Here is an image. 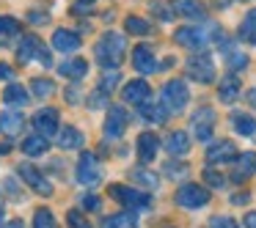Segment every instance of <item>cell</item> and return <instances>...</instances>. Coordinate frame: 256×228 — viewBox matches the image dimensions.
<instances>
[{"instance_id": "cell-23", "label": "cell", "mask_w": 256, "mask_h": 228, "mask_svg": "<svg viewBox=\"0 0 256 228\" xmlns=\"http://www.w3.org/2000/svg\"><path fill=\"white\" fill-rule=\"evenodd\" d=\"M256 173V151H245V154L237 157V171H234V179L242 182L245 176H254Z\"/></svg>"}, {"instance_id": "cell-52", "label": "cell", "mask_w": 256, "mask_h": 228, "mask_svg": "<svg viewBox=\"0 0 256 228\" xmlns=\"http://www.w3.org/2000/svg\"><path fill=\"white\" fill-rule=\"evenodd\" d=\"M0 226H3V206H0Z\"/></svg>"}, {"instance_id": "cell-18", "label": "cell", "mask_w": 256, "mask_h": 228, "mask_svg": "<svg viewBox=\"0 0 256 228\" xmlns=\"http://www.w3.org/2000/svg\"><path fill=\"white\" fill-rule=\"evenodd\" d=\"M28 88H25L22 83H8L6 85V91H3V102L6 105H12V107H25L28 105Z\"/></svg>"}, {"instance_id": "cell-16", "label": "cell", "mask_w": 256, "mask_h": 228, "mask_svg": "<svg viewBox=\"0 0 256 228\" xmlns=\"http://www.w3.org/2000/svg\"><path fill=\"white\" fill-rule=\"evenodd\" d=\"M52 47H56L58 52H78L80 50V36L74 33V30L61 28V30L52 33Z\"/></svg>"}, {"instance_id": "cell-15", "label": "cell", "mask_w": 256, "mask_h": 228, "mask_svg": "<svg viewBox=\"0 0 256 228\" xmlns=\"http://www.w3.org/2000/svg\"><path fill=\"white\" fill-rule=\"evenodd\" d=\"M42 41H39V36H34V33H28V36H22V41H20V47H17V58L22 63H30V61H39V55H42Z\"/></svg>"}, {"instance_id": "cell-21", "label": "cell", "mask_w": 256, "mask_h": 228, "mask_svg": "<svg viewBox=\"0 0 256 228\" xmlns=\"http://www.w3.org/2000/svg\"><path fill=\"white\" fill-rule=\"evenodd\" d=\"M58 72L69 80H83L86 74H88V63H86L83 58H69V61H64L61 66H58Z\"/></svg>"}, {"instance_id": "cell-28", "label": "cell", "mask_w": 256, "mask_h": 228, "mask_svg": "<svg viewBox=\"0 0 256 228\" xmlns=\"http://www.w3.org/2000/svg\"><path fill=\"white\" fill-rule=\"evenodd\" d=\"M102 228H135V215L132 212H122V215H110L102 220Z\"/></svg>"}, {"instance_id": "cell-11", "label": "cell", "mask_w": 256, "mask_h": 228, "mask_svg": "<svg viewBox=\"0 0 256 228\" xmlns=\"http://www.w3.org/2000/svg\"><path fill=\"white\" fill-rule=\"evenodd\" d=\"M122 96H124V102H127V105L140 107V105H146V102L152 99V88H149V83H146V80H132V83L124 85Z\"/></svg>"}, {"instance_id": "cell-14", "label": "cell", "mask_w": 256, "mask_h": 228, "mask_svg": "<svg viewBox=\"0 0 256 228\" xmlns=\"http://www.w3.org/2000/svg\"><path fill=\"white\" fill-rule=\"evenodd\" d=\"M132 66H135V72H138V74H154L157 72L154 52H152L146 44L135 47V50H132Z\"/></svg>"}, {"instance_id": "cell-30", "label": "cell", "mask_w": 256, "mask_h": 228, "mask_svg": "<svg viewBox=\"0 0 256 228\" xmlns=\"http://www.w3.org/2000/svg\"><path fill=\"white\" fill-rule=\"evenodd\" d=\"M223 58H226V66H228V69H242V66H248V55H245V52H240V50H234L232 44L223 47Z\"/></svg>"}, {"instance_id": "cell-39", "label": "cell", "mask_w": 256, "mask_h": 228, "mask_svg": "<svg viewBox=\"0 0 256 228\" xmlns=\"http://www.w3.org/2000/svg\"><path fill=\"white\" fill-rule=\"evenodd\" d=\"M204 182L210 184V187H223V184H226V176L218 173V171H212V168H206V171H204Z\"/></svg>"}, {"instance_id": "cell-9", "label": "cell", "mask_w": 256, "mask_h": 228, "mask_svg": "<svg viewBox=\"0 0 256 228\" xmlns=\"http://www.w3.org/2000/svg\"><path fill=\"white\" fill-rule=\"evenodd\" d=\"M212 129H215V110L212 107H201V110H196L193 116V132L196 138L204 143V140H212Z\"/></svg>"}, {"instance_id": "cell-50", "label": "cell", "mask_w": 256, "mask_h": 228, "mask_svg": "<svg viewBox=\"0 0 256 228\" xmlns=\"http://www.w3.org/2000/svg\"><path fill=\"white\" fill-rule=\"evenodd\" d=\"M6 228H25V226H22V220H12Z\"/></svg>"}, {"instance_id": "cell-49", "label": "cell", "mask_w": 256, "mask_h": 228, "mask_svg": "<svg viewBox=\"0 0 256 228\" xmlns=\"http://www.w3.org/2000/svg\"><path fill=\"white\" fill-rule=\"evenodd\" d=\"M245 99H248V102H250V105H254V107H256V88H250V91H248V96H245Z\"/></svg>"}, {"instance_id": "cell-5", "label": "cell", "mask_w": 256, "mask_h": 228, "mask_svg": "<svg viewBox=\"0 0 256 228\" xmlns=\"http://www.w3.org/2000/svg\"><path fill=\"white\" fill-rule=\"evenodd\" d=\"M176 204L182 206V209H201V206L210 204V193H206L201 184H182V187L176 190Z\"/></svg>"}, {"instance_id": "cell-29", "label": "cell", "mask_w": 256, "mask_h": 228, "mask_svg": "<svg viewBox=\"0 0 256 228\" xmlns=\"http://www.w3.org/2000/svg\"><path fill=\"white\" fill-rule=\"evenodd\" d=\"M232 124H234V129H237L240 135H245V138H250V135L256 132V121L248 116V113H234Z\"/></svg>"}, {"instance_id": "cell-43", "label": "cell", "mask_w": 256, "mask_h": 228, "mask_svg": "<svg viewBox=\"0 0 256 228\" xmlns=\"http://www.w3.org/2000/svg\"><path fill=\"white\" fill-rule=\"evenodd\" d=\"M166 173H168V176H174V179H176V176H184V173H188V165H174V162H168V165H166Z\"/></svg>"}, {"instance_id": "cell-13", "label": "cell", "mask_w": 256, "mask_h": 228, "mask_svg": "<svg viewBox=\"0 0 256 228\" xmlns=\"http://www.w3.org/2000/svg\"><path fill=\"white\" fill-rule=\"evenodd\" d=\"M237 160V149H234L232 140H218L206 149V162L212 165H220V162H234Z\"/></svg>"}, {"instance_id": "cell-27", "label": "cell", "mask_w": 256, "mask_h": 228, "mask_svg": "<svg viewBox=\"0 0 256 228\" xmlns=\"http://www.w3.org/2000/svg\"><path fill=\"white\" fill-rule=\"evenodd\" d=\"M240 39L248 41V44H256V8L245 14L242 25H240Z\"/></svg>"}, {"instance_id": "cell-12", "label": "cell", "mask_w": 256, "mask_h": 228, "mask_svg": "<svg viewBox=\"0 0 256 228\" xmlns=\"http://www.w3.org/2000/svg\"><path fill=\"white\" fill-rule=\"evenodd\" d=\"M20 176H22V182L30 184V190H34V193H39V195H52V184L47 182V179L42 176V173L36 171L30 162H22V165H20Z\"/></svg>"}, {"instance_id": "cell-20", "label": "cell", "mask_w": 256, "mask_h": 228, "mask_svg": "<svg viewBox=\"0 0 256 228\" xmlns=\"http://www.w3.org/2000/svg\"><path fill=\"white\" fill-rule=\"evenodd\" d=\"M138 110H140V116H144V121H152V124H162L168 118V107L162 105V99L160 102L149 99L146 105H140Z\"/></svg>"}, {"instance_id": "cell-10", "label": "cell", "mask_w": 256, "mask_h": 228, "mask_svg": "<svg viewBox=\"0 0 256 228\" xmlns=\"http://www.w3.org/2000/svg\"><path fill=\"white\" fill-rule=\"evenodd\" d=\"M34 129H36V135H42V138L50 140L52 135L58 132V110H52V107L39 110L34 116Z\"/></svg>"}, {"instance_id": "cell-45", "label": "cell", "mask_w": 256, "mask_h": 228, "mask_svg": "<svg viewBox=\"0 0 256 228\" xmlns=\"http://www.w3.org/2000/svg\"><path fill=\"white\" fill-rule=\"evenodd\" d=\"M14 77V69L8 63H0V80H12Z\"/></svg>"}, {"instance_id": "cell-25", "label": "cell", "mask_w": 256, "mask_h": 228, "mask_svg": "<svg viewBox=\"0 0 256 228\" xmlns=\"http://www.w3.org/2000/svg\"><path fill=\"white\" fill-rule=\"evenodd\" d=\"M22 116H17V113H0V132L3 135H8V138H14V135H20L22 132Z\"/></svg>"}, {"instance_id": "cell-19", "label": "cell", "mask_w": 256, "mask_h": 228, "mask_svg": "<svg viewBox=\"0 0 256 228\" xmlns=\"http://www.w3.org/2000/svg\"><path fill=\"white\" fill-rule=\"evenodd\" d=\"M218 96H220L223 105H232V102H237V96H240V77H237V74H226V77L220 80Z\"/></svg>"}, {"instance_id": "cell-17", "label": "cell", "mask_w": 256, "mask_h": 228, "mask_svg": "<svg viewBox=\"0 0 256 228\" xmlns=\"http://www.w3.org/2000/svg\"><path fill=\"white\" fill-rule=\"evenodd\" d=\"M157 151H160V138L157 135H152V132H144L138 138V160L144 162H152L157 157Z\"/></svg>"}, {"instance_id": "cell-53", "label": "cell", "mask_w": 256, "mask_h": 228, "mask_svg": "<svg viewBox=\"0 0 256 228\" xmlns=\"http://www.w3.org/2000/svg\"><path fill=\"white\" fill-rule=\"evenodd\" d=\"M218 3H220V6H228V0H218Z\"/></svg>"}, {"instance_id": "cell-33", "label": "cell", "mask_w": 256, "mask_h": 228, "mask_svg": "<svg viewBox=\"0 0 256 228\" xmlns=\"http://www.w3.org/2000/svg\"><path fill=\"white\" fill-rule=\"evenodd\" d=\"M30 91H34L36 96H42V99H44V96L56 94V83H52V80H44V77H36L34 83H30Z\"/></svg>"}, {"instance_id": "cell-31", "label": "cell", "mask_w": 256, "mask_h": 228, "mask_svg": "<svg viewBox=\"0 0 256 228\" xmlns=\"http://www.w3.org/2000/svg\"><path fill=\"white\" fill-rule=\"evenodd\" d=\"M132 182L144 184L146 190H157V187H160L157 173H149V171H144V168H135V171H132Z\"/></svg>"}, {"instance_id": "cell-41", "label": "cell", "mask_w": 256, "mask_h": 228, "mask_svg": "<svg viewBox=\"0 0 256 228\" xmlns=\"http://www.w3.org/2000/svg\"><path fill=\"white\" fill-rule=\"evenodd\" d=\"M212 228H237V220H234V217H215V220H212Z\"/></svg>"}, {"instance_id": "cell-3", "label": "cell", "mask_w": 256, "mask_h": 228, "mask_svg": "<svg viewBox=\"0 0 256 228\" xmlns=\"http://www.w3.org/2000/svg\"><path fill=\"white\" fill-rule=\"evenodd\" d=\"M110 198H116L122 206H130V209H149L152 198L140 190L130 187V184H113L110 187Z\"/></svg>"}, {"instance_id": "cell-38", "label": "cell", "mask_w": 256, "mask_h": 228, "mask_svg": "<svg viewBox=\"0 0 256 228\" xmlns=\"http://www.w3.org/2000/svg\"><path fill=\"white\" fill-rule=\"evenodd\" d=\"M179 11L184 14V17H193V19H204V11H201V6L198 3H179Z\"/></svg>"}, {"instance_id": "cell-35", "label": "cell", "mask_w": 256, "mask_h": 228, "mask_svg": "<svg viewBox=\"0 0 256 228\" xmlns=\"http://www.w3.org/2000/svg\"><path fill=\"white\" fill-rule=\"evenodd\" d=\"M34 228H58L56 220H52V212L50 209H39L34 215Z\"/></svg>"}, {"instance_id": "cell-4", "label": "cell", "mask_w": 256, "mask_h": 228, "mask_svg": "<svg viewBox=\"0 0 256 228\" xmlns=\"http://www.w3.org/2000/svg\"><path fill=\"white\" fill-rule=\"evenodd\" d=\"M184 69H188V74L193 80H198V83H212V80H215V63H212L210 52H196V55H190L188 63H184Z\"/></svg>"}, {"instance_id": "cell-6", "label": "cell", "mask_w": 256, "mask_h": 228, "mask_svg": "<svg viewBox=\"0 0 256 228\" xmlns=\"http://www.w3.org/2000/svg\"><path fill=\"white\" fill-rule=\"evenodd\" d=\"M78 182L86 184V187H96L102 182V168L91 151H83L78 160Z\"/></svg>"}, {"instance_id": "cell-36", "label": "cell", "mask_w": 256, "mask_h": 228, "mask_svg": "<svg viewBox=\"0 0 256 228\" xmlns=\"http://www.w3.org/2000/svg\"><path fill=\"white\" fill-rule=\"evenodd\" d=\"M88 107L91 110H102V107H108V91L96 88L94 94L88 96Z\"/></svg>"}, {"instance_id": "cell-51", "label": "cell", "mask_w": 256, "mask_h": 228, "mask_svg": "<svg viewBox=\"0 0 256 228\" xmlns=\"http://www.w3.org/2000/svg\"><path fill=\"white\" fill-rule=\"evenodd\" d=\"M80 6H91V3H94V0H78Z\"/></svg>"}, {"instance_id": "cell-34", "label": "cell", "mask_w": 256, "mask_h": 228, "mask_svg": "<svg viewBox=\"0 0 256 228\" xmlns=\"http://www.w3.org/2000/svg\"><path fill=\"white\" fill-rule=\"evenodd\" d=\"M122 83V74L116 72V69H105V74H102V83H100V88L102 91H108V94H113V88Z\"/></svg>"}, {"instance_id": "cell-1", "label": "cell", "mask_w": 256, "mask_h": 228, "mask_svg": "<svg viewBox=\"0 0 256 228\" xmlns=\"http://www.w3.org/2000/svg\"><path fill=\"white\" fill-rule=\"evenodd\" d=\"M94 52H96V61H100L105 69H116L118 63L124 61L127 41H124L122 33H116V30H108V33L100 39V44H96Z\"/></svg>"}, {"instance_id": "cell-7", "label": "cell", "mask_w": 256, "mask_h": 228, "mask_svg": "<svg viewBox=\"0 0 256 228\" xmlns=\"http://www.w3.org/2000/svg\"><path fill=\"white\" fill-rule=\"evenodd\" d=\"M174 39H176V44L188 47V50L204 52L206 41H210V33L201 30V28H193V25H184V28H179L176 33H174Z\"/></svg>"}, {"instance_id": "cell-26", "label": "cell", "mask_w": 256, "mask_h": 228, "mask_svg": "<svg viewBox=\"0 0 256 228\" xmlns=\"http://www.w3.org/2000/svg\"><path fill=\"white\" fill-rule=\"evenodd\" d=\"M50 149V140L42 138V135H30V138H22V154L28 157H39Z\"/></svg>"}, {"instance_id": "cell-40", "label": "cell", "mask_w": 256, "mask_h": 228, "mask_svg": "<svg viewBox=\"0 0 256 228\" xmlns=\"http://www.w3.org/2000/svg\"><path fill=\"white\" fill-rule=\"evenodd\" d=\"M66 220H69V226H72V228H91L88 223H86V217L80 215V212H69Z\"/></svg>"}, {"instance_id": "cell-32", "label": "cell", "mask_w": 256, "mask_h": 228, "mask_svg": "<svg viewBox=\"0 0 256 228\" xmlns=\"http://www.w3.org/2000/svg\"><path fill=\"white\" fill-rule=\"evenodd\" d=\"M124 28H127V33H135V36H149L152 33V25L140 17H127L124 19Z\"/></svg>"}, {"instance_id": "cell-2", "label": "cell", "mask_w": 256, "mask_h": 228, "mask_svg": "<svg viewBox=\"0 0 256 228\" xmlns=\"http://www.w3.org/2000/svg\"><path fill=\"white\" fill-rule=\"evenodd\" d=\"M162 105L168 107V113H182L184 107H188L190 102V91L188 85L182 83V80H168L166 85H162Z\"/></svg>"}, {"instance_id": "cell-24", "label": "cell", "mask_w": 256, "mask_h": 228, "mask_svg": "<svg viewBox=\"0 0 256 228\" xmlns=\"http://www.w3.org/2000/svg\"><path fill=\"white\" fill-rule=\"evenodd\" d=\"M166 151H168V154H174V157H184L190 151L188 135H184V132H171V135H168V140H166Z\"/></svg>"}, {"instance_id": "cell-44", "label": "cell", "mask_w": 256, "mask_h": 228, "mask_svg": "<svg viewBox=\"0 0 256 228\" xmlns=\"http://www.w3.org/2000/svg\"><path fill=\"white\" fill-rule=\"evenodd\" d=\"M152 11H154L160 19H171V17H174L171 11H166V6H162V3H152Z\"/></svg>"}, {"instance_id": "cell-46", "label": "cell", "mask_w": 256, "mask_h": 228, "mask_svg": "<svg viewBox=\"0 0 256 228\" xmlns=\"http://www.w3.org/2000/svg\"><path fill=\"white\" fill-rule=\"evenodd\" d=\"M242 226L245 228H256V212H248V215L242 217Z\"/></svg>"}, {"instance_id": "cell-48", "label": "cell", "mask_w": 256, "mask_h": 228, "mask_svg": "<svg viewBox=\"0 0 256 228\" xmlns=\"http://www.w3.org/2000/svg\"><path fill=\"white\" fill-rule=\"evenodd\" d=\"M30 19H34V22H47L50 17H47V14H30Z\"/></svg>"}, {"instance_id": "cell-37", "label": "cell", "mask_w": 256, "mask_h": 228, "mask_svg": "<svg viewBox=\"0 0 256 228\" xmlns=\"http://www.w3.org/2000/svg\"><path fill=\"white\" fill-rule=\"evenodd\" d=\"M0 33H3V36L20 33V19H14V17H0Z\"/></svg>"}, {"instance_id": "cell-47", "label": "cell", "mask_w": 256, "mask_h": 228, "mask_svg": "<svg viewBox=\"0 0 256 228\" xmlns=\"http://www.w3.org/2000/svg\"><path fill=\"white\" fill-rule=\"evenodd\" d=\"M248 198H250V195H248V193H242V195H234L232 201H234V204H248Z\"/></svg>"}, {"instance_id": "cell-8", "label": "cell", "mask_w": 256, "mask_h": 228, "mask_svg": "<svg viewBox=\"0 0 256 228\" xmlns=\"http://www.w3.org/2000/svg\"><path fill=\"white\" fill-rule=\"evenodd\" d=\"M124 129H127V110H124L122 105H110V107H108L105 127H102L105 138L108 140H118L124 135Z\"/></svg>"}, {"instance_id": "cell-42", "label": "cell", "mask_w": 256, "mask_h": 228, "mask_svg": "<svg viewBox=\"0 0 256 228\" xmlns=\"http://www.w3.org/2000/svg\"><path fill=\"white\" fill-rule=\"evenodd\" d=\"M80 204H83L86 212H96V209H100V198H96V195H86Z\"/></svg>"}, {"instance_id": "cell-22", "label": "cell", "mask_w": 256, "mask_h": 228, "mask_svg": "<svg viewBox=\"0 0 256 228\" xmlns=\"http://www.w3.org/2000/svg\"><path fill=\"white\" fill-rule=\"evenodd\" d=\"M58 146L66 151H74V149H83V132L74 127H64L58 132Z\"/></svg>"}]
</instances>
